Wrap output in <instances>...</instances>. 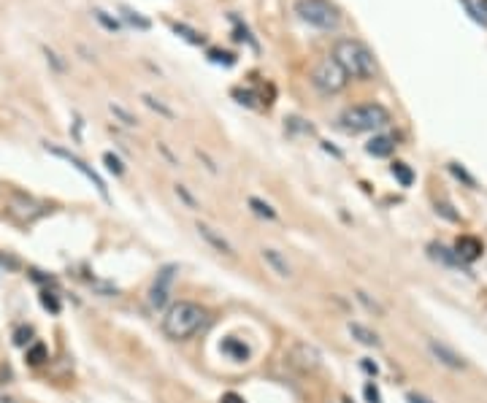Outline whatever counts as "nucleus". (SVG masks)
Wrapping results in <instances>:
<instances>
[{
    "label": "nucleus",
    "mask_w": 487,
    "mask_h": 403,
    "mask_svg": "<svg viewBox=\"0 0 487 403\" xmlns=\"http://www.w3.org/2000/svg\"><path fill=\"white\" fill-rule=\"evenodd\" d=\"M211 323L209 311L201 303L195 301H176L171 303L162 314V333L174 341H190L192 336H198L201 330H206Z\"/></svg>",
    "instance_id": "1"
},
{
    "label": "nucleus",
    "mask_w": 487,
    "mask_h": 403,
    "mask_svg": "<svg viewBox=\"0 0 487 403\" xmlns=\"http://www.w3.org/2000/svg\"><path fill=\"white\" fill-rule=\"evenodd\" d=\"M330 57L344 68L349 79L368 81V79L376 76V60H374V52L365 46L363 41L339 38L336 43H333V55H330Z\"/></svg>",
    "instance_id": "2"
},
{
    "label": "nucleus",
    "mask_w": 487,
    "mask_h": 403,
    "mask_svg": "<svg viewBox=\"0 0 487 403\" xmlns=\"http://www.w3.org/2000/svg\"><path fill=\"white\" fill-rule=\"evenodd\" d=\"M390 125V111L382 103H360V106H349L339 117V127L346 133H371Z\"/></svg>",
    "instance_id": "3"
},
{
    "label": "nucleus",
    "mask_w": 487,
    "mask_h": 403,
    "mask_svg": "<svg viewBox=\"0 0 487 403\" xmlns=\"http://www.w3.org/2000/svg\"><path fill=\"white\" fill-rule=\"evenodd\" d=\"M46 211H49L46 203L33 198V195H27V192H22V190H11L6 195V214H8V220H14L22 227L36 225Z\"/></svg>",
    "instance_id": "4"
},
{
    "label": "nucleus",
    "mask_w": 487,
    "mask_h": 403,
    "mask_svg": "<svg viewBox=\"0 0 487 403\" xmlns=\"http://www.w3.org/2000/svg\"><path fill=\"white\" fill-rule=\"evenodd\" d=\"M298 20L317 30H336L341 24V14L330 0H298L295 3Z\"/></svg>",
    "instance_id": "5"
},
{
    "label": "nucleus",
    "mask_w": 487,
    "mask_h": 403,
    "mask_svg": "<svg viewBox=\"0 0 487 403\" xmlns=\"http://www.w3.org/2000/svg\"><path fill=\"white\" fill-rule=\"evenodd\" d=\"M309 79H311V84H314L323 95H336V92L346 90V84H349L346 71L339 65V62L333 60L330 55L323 57V60L311 68V76H309Z\"/></svg>",
    "instance_id": "6"
},
{
    "label": "nucleus",
    "mask_w": 487,
    "mask_h": 403,
    "mask_svg": "<svg viewBox=\"0 0 487 403\" xmlns=\"http://www.w3.org/2000/svg\"><path fill=\"white\" fill-rule=\"evenodd\" d=\"M284 360L301 374H314V371L323 368V352L309 341H292V346L284 355Z\"/></svg>",
    "instance_id": "7"
},
{
    "label": "nucleus",
    "mask_w": 487,
    "mask_h": 403,
    "mask_svg": "<svg viewBox=\"0 0 487 403\" xmlns=\"http://www.w3.org/2000/svg\"><path fill=\"white\" fill-rule=\"evenodd\" d=\"M46 152H49V155H55V157H60V160H65L68 165H71V168H73V171H79L81 176H84L87 182H90L92 187H95V190H98V192H101L103 198H108V192H106V184H103V179L84 160H79L76 155H71L68 149H60V146H46Z\"/></svg>",
    "instance_id": "8"
},
{
    "label": "nucleus",
    "mask_w": 487,
    "mask_h": 403,
    "mask_svg": "<svg viewBox=\"0 0 487 403\" xmlns=\"http://www.w3.org/2000/svg\"><path fill=\"white\" fill-rule=\"evenodd\" d=\"M176 276V265H165L160 274L155 276V282L149 287V306L152 309H165V303L171 301V284Z\"/></svg>",
    "instance_id": "9"
},
{
    "label": "nucleus",
    "mask_w": 487,
    "mask_h": 403,
    "mask_svg": "<svg viewBox=\"0 0 487 403\" xmlns=\"http://www.w3.org/2000/svg\"><path fill=\"white\" fill-rule=\"evenodd\" d=\"M195 230H198V236H201L203 241L209 243L214 252H220V255L230 257V260H236V257H239L236 246L227 241V236H225L223 230H217V227H211V225H206V222H198V225H195Z\"/></svg>",
    "instance_id": "10"
},
{
    "label": "nucleus",
    "mask_w": 487,
    "mask_h": 403,
    "mask_svg": "<svg viewBox=\"0 0 487 403\" xmlns=\"http://www.w3.org/2000/svg\"><path fill=\"white\" fill-rule=\"evenodd\" d=\"M482 252H485V246H482V241H479L477 236H460V239L455 241V257L460 262L479 260Z\"/></svg>",
    "instance_id": "11"
},
{
    "label": "nucleus",
    "mask_w": 487,
    "mask_h": 403,
    "mask_svg": "<svg viewBox=\"0 0 487 403\" xmlns=\"http://www.w3.org/2000/svg\"><path fill=\"white\" fill-rule=\"evenodd\" d=\"M430 346V352H433V358L439 360L442 365H446V368H452V371H463L466 368V360L458 355V352H452L446 344H439V341H430L428 344Z\"/></svg>",
    "instance_id": "12"
},
{
    "label": "nucleus",
    "mask_w": 487,
    "mask_h": 403,
    "mask_svg": "<svg viewBox=\"0 0 487 403\" xmlns=\"http://www.w3.org/2000/svg\"><path fill=\"white\" fill-rule=\"evenodd\" d=\"M260 257L271 265V271H274L279 279H292V265H290V260L284 257L279 249H271V246H268V249L260 252Z\"/></svg>",
    "instance_id": "13"
},
{
    "label": "nucleus",
    "mask_w": 487,
    "mask_h": 403,
    "mask_svg": "<svg viewBox=\"0 0 487 403\" xmlns=\"http://www.w3.org/2000/svg\"><path fill=\"white\" fill-rule=\"evenodd\" d=\"M220 349H223L230 360H236V363H246L249 360V346L241 339H236V336H227Z\"/></svg>",
    "instance_id": "14"
},
{
    "label": "nucleus",
    "mask_w": 487,
    "mask_h": 403,
    "mask_svg": "<svg viewBox=\"0 0 487 403\" xmlns=\"http://www.w3.org/2000/svg\"><path fill=\"white\" fill-rule=\"evenodd\" d=\"M395 149V139L393 136H374L371 141L365 143V152L374 155V157H390Z\"/></svg>",
    "instance_id": "15"
},
{
    "label": "nucleus",
    "mask_w": 487,
    "mask_h": 403,
    "mask_svg": "<svg viewBox=\"0 0 487 403\" xmlns=\"http://www.w3.org/2000/svg\"><path fill=\"white\" fill-rule=\"evenodd\" d=\"M349 333H352V339H358V341L363 344V346H382V339L374 333V330H368L365 325L360 323H349Z\"/></svg>",
    "instance_id": "16"
},
{
    "label": "nucleus",
    "mask_w": 487,
    "mask_h": 403,
    "mask_svg": "<svg viewBox=\"0 0 487 403\" xmlns=\"http://www.w3.org/2000/svg\"><path fill=\"white\" fill-rule=\"evenodd\" d=\"M141 101L152 108V111H157L160 117H165V120H176V111L171 108V106H165V103L160 101V98H155V95H149V92H143L141 95Z\"/></svg>",
    "instance_id": "17"
},
{
    "label": "nucleus",
    "mask_w": 487,
    "mask_h": 403,
    "mask_svg": "<svg viewBox=\"0 0 487 403\" xmlns=\"http://www.w3.org/2000/svg\"><path fill=\"white\" fill-rule=\"evenodd\" d=\"M393 176L401 182V187H411V182H414V174L406 162H393Z\"/></svg>",
    "instance_id": "18"
},
{
    "label": "nucleus",
    "mask_w": 487,
    "mask_h": 403,
    "mask_svg": "<svg viewBox=\"0 0 487 403\" xmlns=\"http://www.w3.org/2000/svg\"><path fill=\"white\" fill-rule=\"evenodd\" d=\"M46 360H49V352H46L43 344H33V346H27V363L30 365H43Z\"/></svg>",
    "instance_id": "19"
},
{
    "label": "nucleus",
    "mask_w": 487,
    "mask_h": 403,
    "mask_svg": "<svg viewBox=\"0 0 487 403\" xmlns=\"http://www.w3.org/2000/svg\"><path fill=\"white\" fill-rule=\"evenodd\" d=\"M249 208H252L257 217H263V220H276V211H274L265 201H260V198H249Z\"/></svg>",
    "instance_id": "20"
},
{
    "label": "nucleus",
    "mask_w": 487,
    "mask_h": 403,
    "mask_svg": "<svg viewBox=\"0 0 487 403\" xmlns=\"http://www.w3.org/2000/svg\"><path fill=\"white\" fill-rule=\"evenodd\" d=\"M355 295H358V301L363 303V306H365V309H368V311H374V314H379V317H385V306H382V303L376 301V298H371V295H368L365 290H358Z\"/></svg>",
    "instance_id": "21"
},
{
    "label": "nucleus",
    "mask_w": 487,
    "mask_h": 403,
    "mask_svg": "<svg viewBox=\"0 0 487 403\" xmlns=\"http://www.w3.org/2000/svg\"><path fill=\"white\" fill-rule=\"evenodd\" d=\"M174 33H179L184 41H190V43H195V46H203L206 38H203L198 30H192V27H187V24H174Z\"/></svg>",
    "instance_id": "22"
},
{
    "label": "nucleus",
    "mask_w": 487,
    "mask_h": 403,
    "mask_svg": "<svg viewBox=\"0 0 487 403\" xmlns=\"http://www.w3.org/2000/svg\"><path fill=\"white\" fill-rule=\"evenodd\" d=\"M174 192H176V198H179V201H184V206H187V208H192V211H198V208H201V203L192 198V192H190L184 184H174Z\"/></svg>",
    "instance_id": "23"
},
{
    "label": "nucleus",
    "mask_w": 487,
    "mask_h": 403,
    "mask_svg": "<svg viewBox=\"0 0 487 403\" xmlns=\"http://www.w3.org/2000/svg\"><path fill=\"white\" fill-rule=\"evenodd\" d=\"M122 14H125V20L130 22V24H136L139 30H149V20H143L139 11H130L127 6H122Z\"/></svg>",
    "instance_id": "24"
},
{
    "label": "nucleus",
    "mask_w": 487,
    "mask_h": 403,
    "mask_svg": "<svg viewBox=\"0 0 487 403\" xmlns=\"http://www.w3.org/2000/svg\"><path fill=\"white\" fill-rule=\"evenodd\" d=\"M108 108H111V114H114V117H120L122 125H127V127H136V125H139V122H136V117H133V114H127V111H125L122 106H117V103H111Z\"/></svg>",
    "instance_id": "25"
},
{
    "label": "nucleus",
    "mask_w": 487,
    "mask_h": 403,
    "mask_svg": "<svg viewBox=\"0 0 487 403\" xmlns=\"http://www.w3.org/2000/svg\"><path fill=\"white\" fill-rule=\"evenodd\" d=\"M103 162H106V168H108L111 174H117V176H122V174H125V165H122L120 157H114L111 152H106V155H103Z\"/></svg>",
    "instance_id": "26"
},
{
    "label": "nucleus",
    "mask_w": 487,
    "mask_h": 403,
    "mask_svg": "<svg viewBox=\"0 0 487 403\" xmlns=\"http://www.w3.org/2000/svg\"><path fill=\"white\" fill-rule=\"evenodd\" d=\"M92 14H95V20L101 22V24H103V27H106V30H111V33H117V30H120V22H117V20H111V17L106 14V11H101V8H98V11H92Z\"/></svg>",
    "instance_id": "27"
},
{
    "label": "nucleus",
    "mask_w": 487,
    "mask_h": 403,
    "mask_svg": "<svg viewBox=\"0 0 487 403\" xmlns=\"http://www.w3.org/2000/svg\"><path fill=\"white\" fill-rule=\"evenodd\" d=\"M209 57H211L214 62H223V65H233V62H236V57H233L230 52H220V49H211Z\"/></svg>",
    "instance_id": "28"
},
{
    "label": "nucleus",
    "mask_w": 487,
    "mask_h": 403,
    "mask_svg": "<svg viewBox=\"0 0 487 403\" xmlns=\"http://www.w3.org/2000/svg\"><path fill=\"white\" fill-rule=\"evenodd\" d=\"M41 303H43V306H46V309H52V311H55V314H57V311H60V303H57V298H55V295H52V292H43V295H41Z\"/></svg>",
    "instance_id": "29"
},
{
    "label": "nucleus",
    "mask_w": 487,
    "mask_h": 403,
    "mask_svg": "<svg viewBox=\"0 0 487 403\" xmlns=\"http://www.w3.org/2000/svg\"><path fill=\"white\" fill-rule=\"evenodd\" d=\"M363 393H365V401H368V403H382V398H379V390H376V387H374L371 382L365 384Z\"/></svg>",
    "instance_id": "30"
},
{
    "label": "nucleus",
    "mask_w": 487,
    "mask_h": 403,
    "mask_svg": "<svg viewBox=\"0 0 487 403\" xmlns=\"http://www.w3.org/2000/svg\"><path fill=\"white\" fill-rule=\"evenodd\" d=\"M30 336H33V330H30V327H20V330H17V339H14V341L20 344V346H24V344H30Z\"/></svg>",
    "instance_id": "31"
},
{
    "label": "nucleus",
    "mask_w": 487,
    "mask_h": 403,
    "mask_svg": "<svg viewBox=\"0 0 487 403\" xmlns=\"http://www.w3.org/2000/svg\"><path fill=\"white\" fill-rule=\"evenodd\" d=\"M220 403H244V398L241 395H236V393H225Z\"/></svg>",
    "instance_id": "32"
},
{
    "label": "nucleus",
    "mask_w": 487,
    "mask_h": 403,
    "mask_svg": "<svg viewBox=\"0 0 487 403\" xmlns=\"http://www.w3.org/2000/svg\"><path fill=\"white\" fill-rule=\"evenodd\" d=\"M477 8L482 11V20L487 22V0H479V3H477Z\"/></svg>",
    "instance_id": "33"
},
{
    "label": "nucleus",
    "mask_w": 487,
    "mask_h": 403,
    "mask_svg": "<svg viewBox=\"0 0 487 403\" xmlns=\"http://www.w3.org/2000/svg\"><path fill=\"white\" fill-rule=\"evenodd\" d=\"M409 403H428L425 398H420V395H409Z\"/></svg>",
    "instance_id": "34"
},
{
    "label": "nucleus",
    "mask_w": 487,
    "mask_h": 403,
    "mask_svg": "<svg viewBox=\"0 0 487 403\" xmlns=\"http://www.w3.org/2000/svg\"><path fill=\"white\" fill-rule=\"evenodd\" d=\"M363 368H365V371H368V374H376V365H371V363H368V360H365V363H363Z\"/></svg>",
    "instance_id": "35"
},
{
    "label": "nucleus",
    "mask_w": 487,
    "mask_h": 403,
    "mask_svg": "<svg viewBox=\"0 0 487 403\" xmlns=\"http://www.w3.org/2000/svg\"><path fill=\"white\" fill-rule=\"evenodd\" d=\"M0 403H14V401H8V398H0Z\"/></svg>",
    "instance_id": "36"
}]
</instances>
